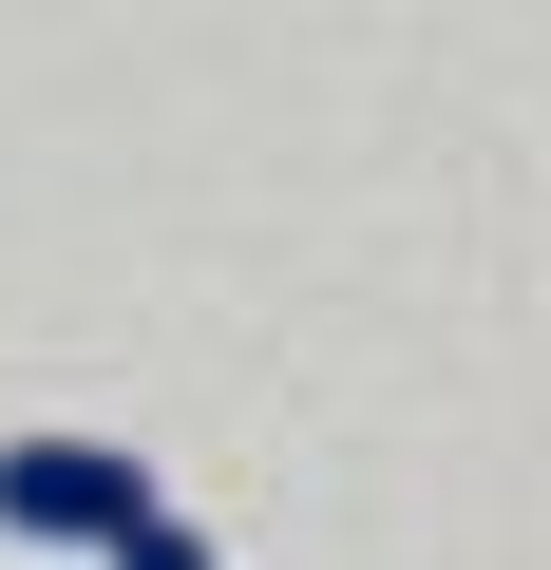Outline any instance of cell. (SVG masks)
Masks as SVG:
<instances>
[{
  "instance_id": "cell-2",
  "label": "cell",
  "mask_w": 551,
  "mask_h": 570,
  "mask_svg": "<svg viewBox=\"0 0 551 570\" xmlns=\"http://www.w3.org/2000/svg\"><path fill=\"white\" fill-rule=\"evenodd\" d=\"M96 570H228V551H209V532H190V513H134V532H115V551H96Z\"/></svg>"
},
{
  "instance_id": "cell-1",
  "label": "cell",
  "mask_w": 551,
  "mask_h": 570,
  "mask_svg": "<svg viewBox=\"0 0 551 570\" xmlns=\"http://www.w3.org/2000/svg\"><path fill=\"white\" fill-rule=\"evenodd\" d=\"M134 513H171L152 456H115V438H0V532L20 551H115Z\"/></svg>"
}]
</instances>
